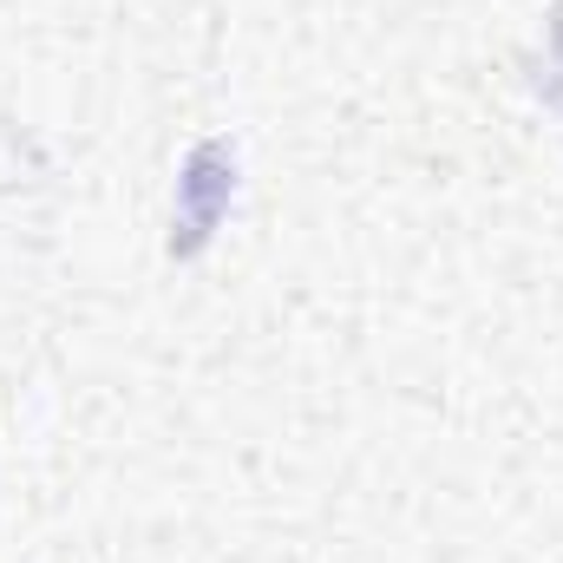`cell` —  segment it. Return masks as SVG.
I'll return each instance as SVG.
<instances>
[]
</instances>
